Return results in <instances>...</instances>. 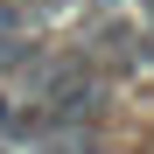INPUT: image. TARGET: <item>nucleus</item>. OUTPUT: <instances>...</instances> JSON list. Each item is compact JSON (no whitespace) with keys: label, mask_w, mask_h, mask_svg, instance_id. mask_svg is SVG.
Instances as JSON below:
<instances>
[{"label":"nucleus","mask_w":154,"mask_h":154,"mask_svg":"<svg viewBox=\"0 0 154 154\" xmlns=\"http://www.w3.org/2000/svg\"><path fill=\"white\" fill-rule=\"evenodd\" d=\"M42 7H56V0H42Z\"/></svg>","instance_id":"obj_1"}]
</instances>
